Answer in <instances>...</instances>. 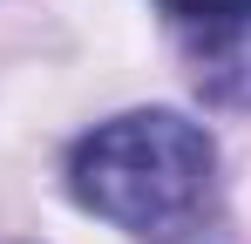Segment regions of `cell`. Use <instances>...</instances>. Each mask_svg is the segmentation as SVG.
Returning <instances> with one entry per match:
<instances>
[{
	"mask_svg": "<svg viewBox=\"0 0 251 244\" xmlns=\"http://www.w3.org/2000/svg\"><path fill=\"white\" fill-rule=\"evenodd\" d=\"M210 170H217V149H210L204 122L176 116V109H136L75 143L68 190L82 210L123 231H163L204 203Z\"/></svg>",
	"mask_w": 251,
	"mask_h": 244,
	"instance_id": "6da1fadb",
	"label": "cell"
},
{
	"mask_svg": "<svg viewBox=\"0 0 251 244\" xmlns=\"http://www.w3.org/2000/svg\"><path fill=\"white\" fill-rule=\"evenodd\" d=\"M197 88L224 109H251V14L217 21L197 54Z\"/></svg>",
	"mask_w": 251,
	"mask_h": 244,
	"instance_id": "7a4b0ae2",
	"label": "cell"
},
{
	"mask_svg": "<svg viewBox=\"0 0 251 244\" xmlns=\"http://www.w3.org/2000/svg\"><path fill=\"white\" fill-rule=\"evenodd\" d=\"M176 21H204V27H217V21H231V14H251V0H163Z\"/></svg>",
	"mask_w": 251,
	"mask_h": 244,
	"instance_id": "3957f363",
	"label": "cell"
}]
</instances>
